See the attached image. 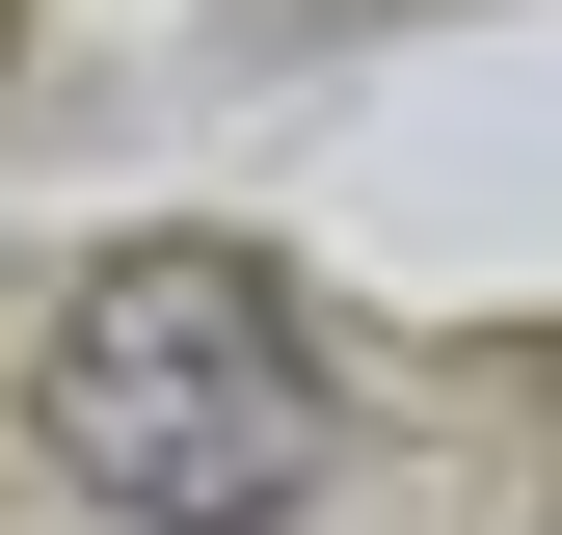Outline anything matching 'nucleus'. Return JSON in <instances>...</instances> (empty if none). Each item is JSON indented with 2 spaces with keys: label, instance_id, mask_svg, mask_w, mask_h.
Masks as SVG:
<instances>
[{
  "label": "nucleus",
  "instance_id": "nucleus-1",
  "mask_svg": "<svg viewBox=\"0 0 562 535\" xmlns=\"http://www.w3.org/2000/svg\"><path fill=\"white\" fill-rule=\"evenodd\" d=\"M27 429H54V482H108L134 535H268V509L322 482V349H295V295H268V268L134 241V268H81Z\"/></svg>",
  "mask_w": 562,
  "mask_h": 535
}]
</instances>
